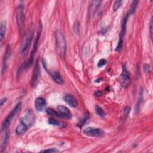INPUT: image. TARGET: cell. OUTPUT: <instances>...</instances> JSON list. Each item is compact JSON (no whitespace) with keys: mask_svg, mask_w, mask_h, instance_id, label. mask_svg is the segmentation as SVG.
I'll use <instances>...</instances> for the list:
<instances>
[{"mask_svg":"<svg viewBox=\"0 0 153 153\" xmlns=\"http://www.w3.org/2000/svg\"><path fill=\"white\" fill-rule=\"evenodd\" d=\"M95 111L96 112V114L102 117H104L105 116V113L104 112L103 109L101 107H100L99 105H96V108H95Z\"/></svg>","mask_w":153,"mask_h":153,"instance_id":"21","label":"cell"},{"mask_svg":"<svg viewBox=\"0 0 153 153\" xmlns=\"http://www.w3.org/2000/svg\"><path fill=\"white\" fill-rule=\"evenodd\" d=\"M33 33H33V28L31 26V28L26 33V35L25 36L22 40L21 46L19 50V52L21 54L25 53L29 47L32 39L33 38Z\"/></svg>","mask_w":153,"mask_h":153,"instance_id":"2","label":"cell"},{"mask_svg":"<svg viewBox=\"0 0 153 153\" xmlns=\"http://www.w3.org/2000/svg\"><path fill=\"white\" fill-rule=\"evenodd\" d=\"M7 30V23L6 21H3L0 25V41H3L5 37Z\"/></svg>","mask_w":153,"mask_h":153,"instance_id":"15","label":"cell"},{"mask_svg":"<svg viewBox=\"0 0 153 153\" xmlns=\"http://www.w3.org/2000/svg\"><path fill=\"white\" fill-rule=\"evenodd\" d=\"M123 3V1H121V0H117V1H115L114 3V5H113V10L114 11H117L119 8H120L122 6Z\"/></svg>","mask_w":153,"mask_h":153,"instance_id":"24","label":"cell"},{"mask_svg":"<svg viewBox=\"0 0 153 153\" xmlns=\"http://www.w3.org/2000/svg\"><path fill=\"white\" fill-rule=\"evenodd\" d=\"M46 112L48 115L52 117H60V115L58 112L52 108H48L46 110Z\"/></svg>","mask_w":153,"mask_h":153,"instance_id":"23","label":"cell"},{"mask_svg":"<svg viewBox=\"0 0 153 153\" xmlns=\"http://www.w3.org/2000/svg\"><path fill=\"white\" fill-rule=\"evenodd\" d=\"M104 133V131L101 129L95 128L93 127H88L83 130V134L88 136V137H98L103 135Z\"/></svg>","mask_w":153,"mask_h":153,"instance_id":"7","label":"cell"},{"mask_svg":"<svg viewBox=\"0 0 153 153\" xmlns=\"http://www.w3.org/2000/svg\"><path fill=\"white\" fill-rule=\"evenodd\" d=\"M89 114H88V113H87L86 115H85V116L81 119V120L80 121V122H79V123L78 124V126L79 127H83V126L86 123V122H87V120H88L89 119Z\"/></svg>","mask_w":153,"mask_h":153,"instance_id":"22","label":"cell"},{"mask_svg":"<svg viewBox=\"0 0 153 153\" xmlns=\"http://www.w3.org/2000/svg\"><path fill=\"white\" fill-rule=\"evenodd\" d=\"M100 4V1H94L92 3L89 9V13H90L89 14L90 16H93L95 14Z\"/></svg>","mask_w":153,"mask_h":153,"instance_id":"17","label":"cell"},{"mask_svg":"<svg viewBox=\"0 0 153 153\" xmlns=\"http://www.w3.org/2000/svg\"><path fill=\"white\" fill-rule=\"evenodd\" d=\"M107 60L104 59H100V60L99 61L98 63H97V66H98V67H102V66H104V65H105L107 64Z\"/></svg>","mask_w":153,"mask_h":153,"instance_id":"27","label":"cell"},{"mask_svg":"<svg viewBox=\"0 0 153 153\" xmlns=\"http://www.w3.org/2000/svg\"><path fill=\"white\" fill-rule=\"evenodd\" d=\"M127 21V15L126 16L123 21L122 23V31L120 33V37H119V41H123V36L125 35V33L126 31V23Z\"/></svg>","mask_w":153,"mask_h":153,"instance_id":"18","label":"cell"},{"mask_svg":"<svg viewBox=\"0 0 153 153\" xmlns=\"http://www.w3.org/2000/svg\"><path fill=\"white\" fill-rule=\"evenodd\" d=\"M119 82H120L121 86L124 88H127L130 84V77L125 65L123 66V71L120 77H119Z\"/></svg>","mask_w":153,"mask_h":153,"instance_id":"5","label":"cell"},{"mask_svg":"<svg viewBox=\"0 0 153 153\" xmlns=\"http://www.w3.org/2000/svg\"><path fill=\"white\" fill-rule=\"evenodd\" d=\"M65 102L73 108H75L78 105V102L77 99L72 95L68 94L65 95L63 97Z\"/></svg>","mask_w":153,"mask_h":153,"instance_id":"10","label":"cell"},{"mask_svg":"<svg viewBox=\"0 0 153 153\" xmlns=\"http://www.w3.org/2000/svg\"><path fill=\"white\" fill-rule=\"evenodd\" d=\"M16 22L19 32L22 33L25 25V14L23 12V6L20 4L16 10Z\"/></svg>","mask_w":153,"mask_h":153,"instance_id":"3","label":"cell"},{"mask_svg":"<svg viewBox=\"0 0 153 153\" xmlns=\"http://www.w3.org/2000/svg\"><path fill=\"white\" fill-rule=\"evenodd\" d=\"M48 122L50 125H53V126H58L60 125V122L59 121H58L56 119L53 118H50L48 120Z\"/></svg>","mask_w":153,"mask_h":153,"instance_id":"25","label":"cell"},{"mask_svg":"<svg viewBox=\"0 0 153 153\" xmlns=\"http://www.w3.org/2000/svg\"><path fill=\"white\" fill-rule=\"evenodd\" d=\"M58 111L59 114L60 115V117H62L63 118H68V119H71L72 118L73 115L70 110L65 106L63 105L58 106Z\"/></svg>","mask_w":153,"mask_h":153,"instance_id":"9","label":"cell"},{"mask_svg":"<svg viewBox=\"0 0 153 153\" xmlns=\"http://www.w3.org/2000/svg\"><path fill=\"white\" fill-rule=\"evenodd\" d=\"M41 152H58V150L56 149V148H50L48 149L43 150Z\"/></svg>","mask_w":153,"mask_h":153,"instance_id":"29","label":"cell"},{"mask_svg":"<svg viewBox=\"0 0 153 153\" xmlns=\"http://www.w3.org/2000/svg\"><path fill=\"white\" fill-rule=\"evenodd\" d=\"M40 35H41V30L37 33V36L36 37V39L35 40L34 44H33V48L31 51V53L30 55V57L29 60L27 61L28 62V68H29L33 63V57L35 56V54L37 50V48H38V43H39V40H40Z\"/></svg>","mask_w":153,"mask_h":153,"instance_id":"8","label":"cell"},{"mask_svg":"<svg viewBox=\"0 0 153 153\" xmlns=\"http://www.w3.org/2000/svg\"><path fill=\"white\" fill-rule=\"evenodd\" d=\"M96 95L97 97H100V96H102V92H101L100 91L98 90V91H97V92H96Z\"/></svg>","mask_w":153,"mask_h":153,"instance_id":"32","label":"cell"},{"mask_svg":"<svg viewBox=\"0 0 153 153\" xmlns=\"http://www.w3.org/2000/svg\"><path fill=\"white\" fill-rule=\"evenodd\" d=\"M143 100V91H142V89H141L139 95V97L138 99V101L137 102V104H136V107H135V114H138L139 111H140V108H141V105Z\"/></svg>","mask_w":153,"mask_h":153,"instance_id":"16","label":"cell"},{"mask_svg":"<svg viewBox=\"0 0 153 153\" xmlns=\"http://www.w3.org/2000/svg\"><path fill=\"white\" fill-rule=\"evenodd\" d=\"M55 47L56 53L60 58L64 60L66 53V42L63 33L60 31H56L55 34Z\"/></svg>","mask_w":153,"mask_h":153,"instance_id":"1","label":"cell"},{"mask_svg":"<svg viewBox=\"0 0 153 153\" xmlns=\"http://www.w3.org/2000/svg\"><path fill=\"white\" fill-rule=\"evenodd\" d=\"M40 75V67L39 64V58H37L36 63L33 71V74L31 78V86L32 88H36L38 82Z\"/></svg>","mask_w":153,"mask_h":153,"instance_id":"6","label":"cell"},{"mask_svg":"<svg viewBox=\"0 0 153 153\" xmlns=\"http://www.w3.org/2000/svg\"><path fill=\"white\" fill-rule=\"evenodd\" d=\"M7 101V98L6 97H3L1 99V100H0V102H1V104H0V107H1V108H2L4 104L6 103V102Z\"/></svg>","mask_w":153,"mask_h":153,"instance_id":"31","label":"cell"},{"mask_svg":"<svg viewBox=\"0 0 153 153\" xmlns=\"http://www.w3.org/2000/svg\"><path fill=\"white\" fill-rule=\"evenodd\" d=\"M51 77H52V79L53 80V81L58 84H63L64 83V80L63 77H62V75L59 74V73L57 72V71H52L50 73Z\"/></svg>","mask_w":153,"mask_h":153,"instance_id":"14","label":"cell"},{"mask_svg":"<svg viewBox=\"0 0 153 153\" xmlns=\"http://www.w3.org/2000/svg\"><path fill=\"white\" fill-rule=\"evenodd\" d=\"M11 55V48H10V46L9 44L7 46V48H6V53L4 54V59H3V70H2V73L3 74L6 71V68H7V60L9 59V58H10Z\"/></svg>","mask_w":153,"mask_h":153,"instance_id":"13","label":"cell"},{"mask_svg":"<svg viewBox=\"0 0 153 153\" xmlns=\"http://www.w3.org/2000/svg\"><path fill=\"white\" fill-rule=\"evenodd\" d=\"M138 3V1H132V3L131 4L130 8L129 9V15H132V14H133L134 13L136 9H137V7Z\"/></svg>","mask_w":153,"mask_h":153,"instance_id":"20","label":"cell"},{"mask_svg":"<svg viewBox=\"0 0 153 153\" xmlns=\"http://www.w3.org/2000/svg\"><path fill=\"white\" fill-rule=\"evenodd\" d=\"M9 137H10V135H9V132L7 131V130H6V132H5V134H4V137H3V141H2V143H1V152H3V150L5 149L6 145V144H7L8 141H9Z\"/></svg>","mask_w":153,"mask_h":153,"instance_id":"19","label":"cell"},{"mask_svg":"<svg viewBox=\"0 0 153 153\" xmlns=\"http://www.w3.org/2000/svg\"><path fill=\"white\" fill-rule=\"evenodd\" d=\"M149 32H150L151 38L152 39V18H151L149 23Z\"/></svg>","mask_w":153,"mask_h":153,"instance_id":"30","label":"cell"},{"mask_svg":"<svg viewBox=\"0 0 153 153\" xmlns=\"http://www.w3.org/2000/svg\"><path fill=\"white\" fill-rule=\"evenodd\" d=\"M130 110H131L130 107H129L128 106H126L124 108V110H123V117L125 118H126L128 116V115L129 114V113L130 112Z\"/></svg>","mask_w":153,"mask_h":153,"instance_id":"26","label":"cell"},{"mask_svg":"<svg viewBox=\"0 0 153 153\" xmlns=\"http://www.w3.org/2000/svg\"><path fill=\"white\" fill-rule=\"evenodd\" d=\"M149 69H150V66L149 64L148 63H146L144 65V68H143V70H144V71L145 73H149Z\"/></svg>","mask_w":153,"mask_h":153,"instance_id":"28","label":"cell"},{"mask_svg":"<svg viewBox=\"0 0 153 153\" xmlns=\"http://www.w3.org/2000/svg\"><path fill=\"white\" fill-rule=\"evenodd\" d=\"M35 107L37 110L42 112L46 107V102L44 99L41 97H37L35 100Z\"/></svg>","mask_w":153,"mask_h":153,"instance_id":"11","label":"cell"},{"mask_svg":"<svg viewBox=\"0 0 153 153\" xmlns=\"http://www.w3.org/2000/svg\"><path fill=\"white\" fill-rule=\"evenodd\" d=\"M28 126L25 123V122L23 120H21L20 122V123L18 125V126L16 128V133L19 135L23 134L26 132L28 130Z\"/></svg>","mask_w":153,"mask_h":153,"instance_id":"12","label":"cell"},{"mask_svg":"<svg viewBox=\"0 0 153 153\" xmlns=\"http://www.w3.org/2000/svg\"><path fill=\"white\" fill-rule=\"evenodd\" d=\"M22 107V103L19 102L16 105V106L14 107V108L11 111V112L8 115V116L6 117V118L3 122L1 126V130L2 131H6L7 129L9 128L11 122L12 121L13 117L16 115V114L18 113Z\"/></svg>","mask_w":153,"mask_h":153,"instance_id":"4","label":"cell"}]
</instances>
